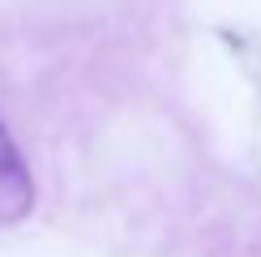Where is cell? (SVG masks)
Segmentation results:
<instances>
[{"instance_id": "1", "label": "cell", "mask_w": 261, "mask_h": 257, "mask_svg": "<svg viewBox=\"0 0 261 257\" xmlns=\"http://www.w3.org/2000/svg\"><path fill=\"white\" fill-rule=\"evenodd\" d=\"M35 206V180L30 167L21 159L17 142L9 137V128L0 124V227H13L21 223Z\"/></svg>"}]
</instances>
